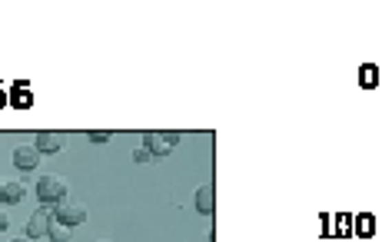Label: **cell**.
<instances>
[{"label": "cell", "instance_id": "cell-12", "mask_svg": "<svg viewBox=\"0 0 382 242\" xmlns=\"http://www.w3.org/2000/svg\"><path fill=\"white\" fill-rule=\"evenodd\" d=\"M7 226H10V216H7V212H3V209H0V232H3V229H7Z\"/></svg>", "mask_w": 382, "mask_h": 242}, {"label": "cell", "instance_id": "cell-14", "mask_svg": "<svg viewBox=\"0 0 382 242\" xmlns=\"http://www.w3.org/2000/svg\"><path fill=\"white\" fill-rule=\"evenodd\" d=\"M0 186H3V179H0Z\"/></svg>", "mask_w": 382, "mask_h": 242}, {"label": "cell", "instance_id": "cell-7", "mask_svg": "<svg viewBox=\"0 0 382 242\" xmlns=\"http://www.w3.org/2000/svg\"><path fill=\"white\" fill-rule=\"evenodd\" d=\"M193 206H196V212L213 216V212H216V189H213L210 183H203V186L196 189V196H193Z\"/></svg>", "mask_w": 382, "mask_h": 242}, {"label": "cell", "instance_id": "cell-11", "mask_svg": "<svg viewBox=\"0 0 382 242\" xmlns=\"http://www.w3.org/2000/svg\"><path fill=\"white\" fill-rule=\"evenodd\" d=\"M134 163H150V149H147V146H136L134 149Z\"/></svg>", "mask_w": 382, "mask_h": 242}, {"label": "cell", "instance_id": "cell-8", "mask_svg": "<svg viewBox=\"0 0 382 242\" xmlns=\"http://www.w3.org/2000/svg\"><path fill=\"white\" fill-rule=\"evenodd\" d=\"M23 196H27V186H23V183H17V179H3V186H0V203L17 206Z\"/></svg>", "mask_w": 382, "mask_h": 242}, {"label": "cell", "instance_id": "cell-4", "mask_svg": "<svg viewBox=\"0 0 382 242\" xmlns=\"http://www.w3.org/2000/svg\"><path fill=\"white\" fill-rule=\"evenodd\" d=\"M54 223H63V226L87 223V206H80V203H57V206H54Z\"/></svg>", "mask_w": 382, "mask_h": 242}, {"label": "cell", "instance_id": "cell-3", "mask_svg": "<svg viewBox=\"0 0 382 242\" xmlns=\"http://www.w3.org/2000/svg\"><path fill=\"white\" fill-rule=\"evenodd\" d=\"M50 226H54V209L40 206V209L30 212V219H27V236L37 242L40 236H47V232H50Z\"/></svg>", "mask_w": 382, "mask_h": 242}, {"label": "cell", "instance_id": "cell-6", "mask_svg": "<svg viewBox=\"0 0 382 242\" xmlns=\"http://www.w3.org/2000/svg\"><path fill=\"white\" fill-rule=\"evenodd\" d=\"M14 166H17L20 173H34V169L40 166V149L34 146V143L17 146V149H14Z\"/></svg>", "mask_w": 382, "mask_h": 242}, {"label": "cell", "instance_id": "cell-10", "mask_svg": "<svg viewBox=\"0 0 382 242\" xmlns=\"http://www.w3.org/2000/svg\"><path fill=\"white\" fill-rule=\"evenodd\" d=\"M87 136H90L94 143H110V140H114V133H110V130H90Z\"/></svg>", "mask_w": 382, "mask_h": 242}, {"label": "cell", "instance_id": "cell-2", "mask_svg": "<svg viewBox=\"0 0 382 242\" xmlns=\"http://www.w3.org/2000/svg\"><path fill=\"white\" fill-rule=\"evenodd\" d=\"M176 143H180V133L176 130H150L143 136V146L150 149V156H167Z\"/></svg>", "mask_w": 382, "mask_h": 242}, {"label": "cell", "instance_id": "cell-9", "mask_svg": "<svg viewBox=\"0 0 382 242\" xmlns=\"http://www.w3.org/2000/svg\"><path fill=\"white\" fill-rule=\"evenodd\" d=\"M47 236H50V242H74L70 239V226H63V223H54Z\"/></svg>", "mask_w": 382, "mask_h": 242}, {"label": "cell", "instance_id": "cell-5", "mask_svg": "<svg viewBox=\"0 0 382 242\" xmlns=\"http://www.w3.org/2000/svg\"><path fill=\"white\" fill-rule=\"evenodd\" d=\"M67 143H70V136L63 130H40L34 146H37L40 153H60V149H67Z\"/></svg>", "mask_w": 382, "mask_h": 242}, {"label": "cell", "instance_id": "cell-13", "mask_svg": "<svg viewBox=\"0 0 382 242\" xmlns=\"http://www.w3.org/2000/svg\"><path fill=\"white\" fill-rule=\"evenodd\" d=\"M14 242H34V239H30V236H20V239H14Z\"/></svg>", "mask_w": 382, "mask_h": 242}, {"label": "cell", "instance_id": "cell-1", "mask_svg": "<svg viewBox=\"0 0 382 242\" xmlns=\"http://www.w3.org/2000/svg\"><path fill=\"white\" fill-rule=\"evenodd\" d=\"M67 196H70V183H67L60 173H43L37 179V199L43 206L67 203Z\"/></svg>", "mask_w": 382, "mask_h": 242}]
</instances>
